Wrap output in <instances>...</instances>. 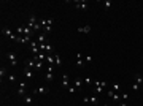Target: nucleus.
I'll return each mask as SVG.
<instances>
[{
  "instance_id": "nucleus-31",
  "label": "nucleus",
  "mask_w": 143,
  "mask_h": 106,
  "mask_svg": "<svg viewBox=\"0 0 143 106\" xmlns=\"http://www.w3.org/2000/svg\"><path fill=\"white\" fill-rule=\"evenodd\" d=\"M8 81H16V78H14V74H8Z\"/></svg>"
},
{
  "instance_id": "nucleus-33",
  "label": "nucleus",
  "mask_w": 143,
  "mask_h": 106,
  "mask_svg": "<svg viewBox=\"0 0 143 106\" xmlns=\"http://www.w3.org/2000/svg\"><path fill=\"white\" fill-rule=\"evenodd\" d=\"M83 101H84V103H89V97H88V95L83 97Z\"/></svg>"
},
{
  "instance_id": "nucleus-11",
  "label": "nucleus",
  "mask_w": 143,
  "mask_h": 106,
  "mask_svg": "<svg viewBox=\"0 0 143 106\" xmlns=\"http://www.w3.org/2000/svg\"><path fill=\"white\" fill-rule=\"evenodd\" d=\"M75 8H76V10H88V2H84V0H81V2H76Z\"/></svg>"
},
{
  "instance_id": "nucleus-5",
  "label": "nucleus",
  "mask_w": 143,
  "mask_h": 106,
  "mask_svg": "<svg viewBox=\"0 0 143 106\" xmlns=\"http://www.w3.org/2000/svg\"><path fill=\"white\" fill-rule=\"evenodd\" d=\"M6 57H8V60H10V65H11V67H16V65H18V59H16V54H14V52H8Z\"/></svg>"
},
{
  "instance_id": "nucleus-15",
  "label": "nucleus",
  "mask_w": 143,
  "mask_h": 106,
  "mask_svg": "<svg viewBox=\"0 0 143 106\" xmlns=\"http://www.w3.org/2000/svg\"><path fill=\"white\" fill-rule=\"evenodd\" d=\"M53 56H54V60H56V65L57 67H62V59H60V56L57 52H53Z\"/></svg>"
},
{
  "instance_id": "nucleus-2",
  "label": "nucleus",
  "mask_w": 143,
  "mask_h": 106,
  "mask_svg": "<svg viewBox=\"0 0 143 106\" xmlns=\"http://www.w3.org/2000/svg\"><path fill=\"white\" fill-rule=\"evenodd\" d=\"M2 33H3V35H6L8 38H10V40H13V41H18V33H13L8 27H3V29H2Z\"/></svg>"
},
{
  "instance_id": "nucleus-20",
  "label": "nucleus",
  "mask_w": 143,
  "mask_h": 106,
  "mask_svg": "<svg viewBox=\"0 0 143 106\" xmlns=\"http://www.w3.org/2000/svg\"><path fill=\"white\" fill-rule=\"evenodd\" d=\"M45 78H46V81H53V79H54V73H53V71H46Z\"/></svg>"
},
{
  "instance_id": "nucleus-6",
  "label": "nucleus",
  "mask_w": 143,
  "mask_h": 106,
  "mask_svg": "<svg viewBox=\"0 0 143 106\" xmlns=\"http://www.w3.org/2000/svg\"><path fill=\"white\" fill-rule=\"evenodd\" d=\"M75 57H76V65H78V67H81V68H83V67H86V60H84V56H83V54L78 52Z\"/></svg>"
},
{
  "instance_id": "nucleus-9",
  "label": "nucleus",
  "mask_w": 143,
  "mask_h": 106,
  "mask_svg": "<svg viewBox=\"0 0 143 106\" xmlns=\"http://www.w3.org/2000/svg\"><path fill=\"white\" fill-rule=\"evenodd\" d=\"M25 67L35 71V70H37V68H35V59H33V57H32V59H27V60H25Z\"/></svg>"
},
{
  "instance_id": "nucleus-12",
  "label": "nucleus",
  "mask_w": 143,
  "mask_h": 106,
  "mask_svg": "<svg viewBox=\"0 0 143 106\" xmlns=\"http://www.w3.org/2000/svg\"><path fill=\"white\" fill-rule=\"evenodd\" d=\"M73 86H75L76 89H81V87L84 86V79L83 78H76L75 81H73Z\"/></svg>"
},
{
  "instance_id": "nucleus-10",
  "label": "nucleus",
  "mask_w": 143,
  "mask_h": 106,
  "mask_svg": "<svg viewBox=\"0 0 143 106\" xmlns=\"http://www.w3.org/2000/svg\"><path fill=\"white\" fill-rule=\"evenodd\" d=\"M68 82H70V78H68V74L64 73L62 74V87L64 89H68V87H70V86H68Z\"/></svg>"
},
{
  "instance_id": "nucleus-8",
  "label": "nucleus",
  "mask_w": 143,
  "mask_h": 106,
  "mask_svg": "<svg viewBox=\"0 0 143 106\" xmlns=\"http://www.w3.org/2000/svg\"><path fill=\"white\" fill-rule=\"evenodd\" d=\"M18 97H21V98H24L25 97V82H19V89H18Z\"/></svg>"
},
{
  "instance_id": "nucleus-19",
  "label": "nucleus",
  "mask_w": 143,
  "mask_h": 106,
  "mask_svg": "<svg viewBox=\"0 0 143 106\" xmlns=\"http://www.w3.org/2000/svg\"><path fill=\"white\" fill-rule=\"evenodd\" d=\"M89 103H92V105H99V97H97V95L89 97Z\"/></svg>"
},
{
  "instance_id": "nucleus-32",
  "label": "nucleus",
  "mask_w": 143,
  "mask_h": 106,
  "mask_svg": "<svg viewBox=\"0 0 143 106\" xmlns=\"http://www.w3.org/2000/svg\"><path fill=\"white\" fill-rule=\"evenodd\" d=\"M127 97H129V95H127V94H124V92L121 94V98H123V100H127Z\"/></svg>"
},
{
  "instance_id": "nucleus-4",
  "label": "nucleus",
  "mask_w": 143,
  "mask_h": 106,
  "mask_svg": "<svg viewBox=\"0 0 143 106\" xmlns=\"http://www.w3.org/2000/svg\"><path fill=\"white\" fill-rule=\"evenodd\" d=\"M37 94H40V95H48L49 94V89L45 87V86H41V87H37L35 90L32 92V95H37Z\"/></svg>"
},
{
  "instance_id": "nucleus-7",
  "label": "nucleus",
  "mask_w": 143,
  "mask_h": 106,
  "mask_svg": "<svg viewBox=\"0 0 143 106\" xmlns=\"http://www.w3.org/2000/svg\"><path fill=\"white\" fill-rule=\"evenodd\" d=\"M38 24V21H37V16L35 14H32V16H30V18H29V22H27V27H30V29H32V30H33V29H35V25Z\"/></svg>"
},
{
  "instance_id": "nucleus-28",
  "label": "nucleus",
  "mask_w": 143,
  "mask_h": 106,
  "mask_svg": "<svg viewBox=\"0 0 143 106\" xmlns=\"http://www.w3.org/2000/svg\"><path fill=\"white\" fill-rule=\"evenodd\" d=\"M115 94H116L115 90H108V92H107V97H110V98H113V95H115Z\"/></svg>"
},
{
  "instance_id": "nucleus-26",
  "label": "nucleus",
  "mask_w": 143,
  "mask_h": 106,
  "mask_svg": "<svg viewBox=\"0 0 143 106\" xmlns=\"http://www.w3.org/2000/svg\"><path fill=\"white\" fill-rule=\"evenodd\" d=\"M83 79H84V84H88V86H92V82H94V81H92L91 78H83Z\"/></svg>"
},
{
  "instance_id": "nucleus-21",
  "label": "nucleus",
  "mask_w": 143,
  "mask_h": 106,
  "mask_svg": "<svg viewBox=\"0 0 143 106\" xmlns=\"http://www.w3.org/2000/svg\"><path fill=\"white\" fill-rule=\"evenodd\" d=\"M46 62H48V65H53L54 63V56L53 54H48L46 56Z\"/></svg>"
},
{
  "instance_id": "nucleus-25",
  "label": "nucleus",
  "mask_w": 143,
  "mask_h": 106,
  "mask_svg": "<svg viewBox=\"0 0 143 106\" xmlns=\"http://www.w3.org/2000/svg\"><path fill=\"white\" fill-rule=\"evenodd\" d=\"M6 73H8V71H6V68H5V67H2V68H0V76H2V79L6 76Z\"/></svg>"
},
{
  "instance_id": "nucleus-1",
  "label": "nucleus",
  "mask_w": 143,
  "mask_h": 106,
  "mask_svg": "<svg viewBox=\"0 0 143 106\" xmlns=\"http://www.w3.org/2000/svg\"><path fill=\"white\" fill-rule=\"evenodd\" d=\"M40 25H41V30L43 33H49L51 32V25H53V19H41L40 21Z\"/></svg>"
},
{
  "instance_id": "nucleus-18",
  "label": "nucleus",
  "mask_w": 143,
  "mask_h": 106,
  "mask_svg": "<svg viewBox=\"0 0 143 106\" xmlns=\"http://www.w3.org/2000/svg\"><path fill=\"white\" fill-rule=\"evenodd\" d=\"M24 101H25L27 105H32V103H33V95H25V97H24Z\"/></svg>"
},
{
  "instance_id": "nucleus-27",
  "label": "nucleus",
  "mask_w": 143,
  "mask_h": 106,
  "mask_svg": "<svg viewBox=\"0 0 143 106\" xmlns=\"http://www.w3.org/2000/svg\"><path fill=\"white\" fill-rule=\"evenodd\" d=\"M113 100L116 101V103H118V101L121 100V95H119V94H115V95H113Z\"/></svg>"
},
{
  "instance_id": "nucleus-30",
  "label": "nucleus",
  "mask_w": 143,
  "mask_h": 106,
  "mask_svg": "<svg viewBox=\"0 0 143 106\" xmlns=\"http://www.w3.org/2000/svg\"><path fill=\"white\" fill-rule=\"evenodd\" d=\"M84 60H86V63H89V62H92V57H91V56H84Z\"/></svg>"
},
{
  "instance_id": "nucleus-14",
  "label": "nucleus",
  "mask_w": 143,
  "mask_h": 106,
  "mask_svg": "<svg viewBox=\"0 0 143 106\" xmlns=\"http://www.w3.org/2000/svg\"><path fill=\"white\" fill-rule=\"evenodd\" d=\"M37 41L38 43H48V36H46V33H40V35H38V38H37Z\"/></svg>"
},
{
  "instance_id": "nucleus-35",
  "label": "nucleus",
  "mask_w": 143,
  "mask_h": 106,
  "mask_svg": "<svg viewBox=\"0 0 143 106\" xmlns=\"http://www.w3.org/2000/svg\"><path fill=\"white\" fill-rule=\"evenodd\" d=\"M103 106H110V105H108V103H103Z\"/></svg>"
},
{
  "instance_id": "nucleus-34",
  "label": "nucleus",
  "mask_w": 143,
  "mask_h": 106,
  "mask_svg": "<svg viewBox=\"0 0 143 106\" xmlns=\"http://www.w3.org/2000/svg\"><path fill=\"white\" fill-rule=\"evenodd\" d=\"M119 106H127V103H126V101H121V103H119Z\"/></svg>"
},
{
  "instance_id": "nucleus-16",
  "label": "nucleus",
  "mask_w": 143,
  "mask_h": 106,
  "mask_svg": "<svg viewBox=\"0 0 143 106\" xmlns=\"http://www.w3.org/2000/svg\"><path fill=\"white\" fill-rule=\"evenodd\" d=\"M92 86L94 87H103V89H105L107 87V81H94Z\"/></svg>"
},
{
  "instance_id": "nucleus-3",
  "label": "nucleus",
  "mask_w": 143,
  "mask_h": 106,
  "mask_svg": "<svg viewBox=\"0 0 143 106\" xmlns=\"http://www.w3.org/2000/svg\"><path fill=\"white\" fill-rule=\"evenodd\" d=\"M142 84H143V78H142V74H137V76H135V82L132 84V90H138Z\"/></svg>"
},
{
  "instance_id": "nucleus-23",
  "label": "nucleus",
  "mask_w": 143,
  "mask_h": 106,
  "mask_svg": "<svg viewBox=\"0 0 143 106\" xmlns=\"http://www.w3.org/2000/svg\"><path fill=\"white\" fill-rule=\"evenodd\" d=\"M33 59H35V57H33ZM35 68L37 70H41L43 68V62L41 60H37V59H35Z\"/></svg>"
},
{
  "instance_id": "nucleus-13",
  "label": "nucleus",
  "mask_w": 143,
  "mask_h": 106,
  "mask_svg": "<svg viewBox=\"0 0 143 106\" xmlns=\"http://www.w3.org/2000/svg\"><path fill=\"white\" fill-rule=\"evenodd\" d=\"M24 74H25V78H29V79H33V76H35V73H33V70L27 68V67L24 68Z\"/></svg>"
},
{
  "instance_id": "nucleus-22",
  "label": "nucleus",
  "mask_w": 143,
  "mask_h": 106,
  "mask_svg": "<svg viewBox=\"0 0 143 106\" xmlns=\"http://www.w3.org/2000/svg\"><path fill=\"white\" fill-rule=\"evenodd\" d=\"M111 90H115V92H119V90H121V86H119L118 82H113V84H111Z\"/></svg>"
},
{
  "instance_id": "nucleus-29",
  "label": "nucleus",
  "mask_w": 143,
  "mask_h": 106,
  "mask_svg": "<svg viewBox=\"0 0 143 106\" xmlns=\"http://www.w3.org/2000/svg\"><path fill=\"white\" fill-rule=\"evenodd\" d=\"M68 92H70V94H75V92H76V87H75V86H70V87H68Z\"/></svg>"
},
{
  "instance_id": "nucleus-17",
  "label": "nucleus",
  "mask_w": 143,
  "mask_h": 106,
  "mask_svg": "<svg viewBox=\"0 0 143 106\" xmlns=\"http://www.w3.org/2000/svg\"><path fill=\"white\" fill-rule=\"evenodd\" d=\"M78 32H80V33H89V32H91V25H84V27H78Z\"/></svg>"
},
{
  "instance_id": "nucleus-24",
  "label": "nucleus",
  "mask_w": 143,
  "mask_h": 106,
  "mask_svg": "<svg viewBox=\"0 0 143 106\" xmlns=\"http://www.w3.org/2000/svg\"><path fill=\"white\" fill-rule=\"evenodd\" d=\"M111 5H113V2H111V0H105V2H103V6H105L107 10H108V8H111Z\"/></svg>"
}]
</instances>
